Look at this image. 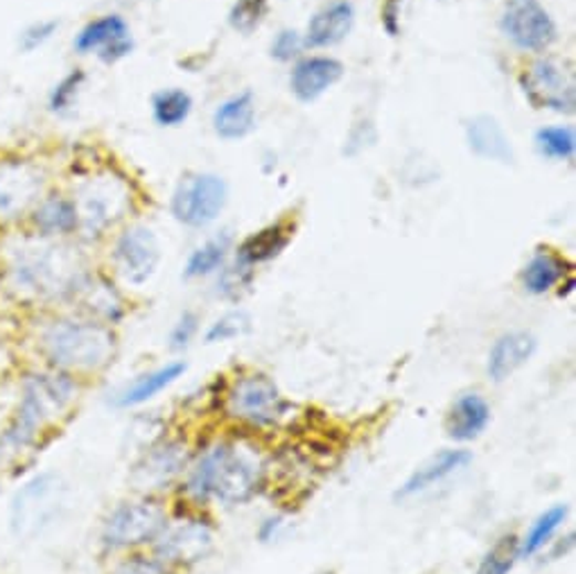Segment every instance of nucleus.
<instances>
[{"label": "nucleus", "mask_w": 576, "mask_h": 574, "mask_svg": "<svg viewBox=\"0 0 576 574\" xmlns=\"http://www.w3.org/2000/svg\"><path fill=\"white\" fill-rule=\"evenodd\" d=\"M86 272L84 255L69 240L41 238L23 227L0 236V288L19 305H66Z\"/></svg>", "instance_id": "f257e3e1"}, {"label": "nucleus", "mask_w": 576, "mask_h": 574, "mask_svg": "<svg viewBox=\"0 0 576 574\" xmlns=\"http://www.w3.org/2000/svg\"><path fill=\"white\" fill-rule=\"evenodd\" d=\"M30 344L41 367L80 376L100 374L114 364L118 337L112 326L80 312H41L30 328Z\"/></svg>", "instance_id": "f03ea898"}, {"label": "nucleus", "mask_w": 576, "mask_h": 574, "mask_svg": "<svg viewBox=\"0 0 576 574\" xmlns=\"http://www.w3.org/2000/svg\"><path fill=\"white\" fill-rule=\"evenodd\" d=\"M77 398V378L39 364L21 376L17 403L3 426L30 450L39 452L45 439L69 419Z\"/></svg>", "instance_id": "7ed1b4c3"}, {"label": "nucleus", "mask_w": 576, "mask_h": 574, "mask_svg": "<svg viewBox=\"0 0 576 574\" xmlns=\"http://www.w3.org/2000/svg\"><path fill=\"white\" fill-rule=\"evenodd\" d=\"M263 480L258 459L235 443H218L208 448L190 466L186 493L195 502H247Z\"/></svg>", "instance_id": "20e7f679"}, {"label": "nucleus", "mask_w": 576, "mask_h": 574, "mask_svg": "<svg viewBox=\"0 0 576 574\" xmlns=\"http://www.w3.org/2000/svg\"><path fill=\"white\" fill-rule=\"evenodd\" d=\"M71 197L75 199L80 216L77 236L86 242L102 240L132 208V188L127 179L109 170L84 177Z\"/></svg>", "instance_id": "39448f33"}, {"label": "nucleus", "mask_w": 576, "mask_h": 574, "mask_svg": "<svg viewBox=\"0 0 576 574\" xmlns=\"http://www.w3.org/2000/svg\"><path fill=\"white\" fill-rule=\"evenodd\" d=\"M45 166L28 154L0 156V231L21 229L48 188Z\"/></svg>", "instance_id": "423d86ee"}, {"label": "nucleus", "mask_w": 576, "mask_h": 574, "mask_svg": "<svg viewBox=\"0 0 576 574\" xmlns=\"http://www.w3.org/2000/svg\"><path fill=\"white\" fill-rule=\"evenodd\" d=\"M166 507L151 495L125 500L116 504L104 518L100 541L109 552H136L145 545H154L168 525Z\"/></svg>", "instance_id": "0eeeda50"}, {"label": "nucleus", "mask_w": 576, "mask_h": 574, "mask_svg": "<svg viewBox=\"0 0 576 574\" xmlns=\"http://www.w3.org/2000/svg\"><path fill=\"white\" fill-rule=\"evenodd\" d=\"M62 500L60 478L36 473L25 480L10 502V530L19 541H30L50 525Z\"/></svg>", "instance_id": "6e6552de"}, {"label": "nucleus", "mask_w": 576, "mask_h": 574, "mask_svg": "<svg viewBox=\"0 0 576 574\" xmlns=\"http://www.w3.org/2000/svg\"><path fill=\"white\" fill-rule=\"evenodd\" d=\"M229 199L227 181L218 175H188L179 181L170 199L172 218L188 229L213 225Z\"/></svg>", "instance_id": "1a4fd4ad"}, {"label": "nucleus", "mask_w": 576, "mask_h": 574, "mask_svg": "<svg viewBox=\"0 0 576 574\" xmlns=\"http://www.w3.org/2000/svg\"><path fill=\"white\" fill-rule=\"evenodd\" d=\"M114 272L132 288H143L161 265V244L145 225H127L112 247Z\"/></svg>", "instance_id": "9d476101"}, {"label": "nucleus", "mask_w": 576, "mask_h": 574, "mask_svg": "<svg viewBox=\"0 0 576 574\" xmlns=\"http://www.w3.org/2000/svg\"><path fill=\"white\" fill-rule=\"evenodd\" d=\"M285 400L268 376H244L233 383V387L227 394V411L233 419L253 426V428H268L283 419L285 414Z\"/></svg>", "instance_id": "9b49d317"}, {"label": "nucleus", "mask_w": 576, "mask_h": 574, "mask_svg": "<svg viewBox=\"0 0 576 574\" xmlns=\"http://www.w3.org/2000/svg\"><path fill=\"white\" fill-rule=\"evenodd\" d=\"M500 30L525 52H545L558 39V28L541 0H506Z\"/></svg>", "instance_id": "f8f14e48"}, {"label": "nucleus", "mask_w": 576, "mask_h": 574, "mask_svg": "<svg viewBox=\"0 0 576 574\" xmlns=\"http://www.w3.org/2000/svg\"><path fill=\"white\" fill-rule=\"evenodd\" d=\"M520 86L532 107L556 114L574 112V80L572 73L556 60L541 58L520 75Z\"/></svg>", "instance_id": "ddd939ff"}, {"label": "nucleus", "mask_w": 576, "mask_h": 574, "mask_svg": "<svg viewBox=\"0 0 576 574\" xmlns=\"http://www.w3.org/2000/svg\"><path fill=\"white\" fill-rule=\"evenodd\" d=\"M73 48L82 58H97L102 64L114 66L127 60L134 50V36L123 14H102L91 19L73 39Z\"/></svg>", "instance_id": "4468645a"}, {"label": "nucleus", "mask_w": 576, "mask_h": 574, "mask_svg": "<svg viewBox=\"0 0 576 574\" xmlns=\"http://www.w3.org/2000/svg\"><path fill=\"white\" fill-rule=\"evenodd\" d=\"M213 547V532L199 518L168 520V525L151 545V554L159 556L172 570L201 561Z\"/></svg>", "instance_id": "2eb2a0df"}, {"label": "nucleus", "mask_w": 576, "mask_h": 574, "mask_svg": "<svg viewBox=\"0 0 576 574\" xmlns=\"http://www.w3.org/2000/svg\"><path fill=\"white\" fill-rule=\"evenodd\" d=\"M66 305L73 312H80V315L107 326H114L125 317V301L116 290V285L107 276L97 274L93 270H88L80 279Z\"/></svg>", "instance_id": "dca6fc26"}, {"label": "nucleus", "mask_w": 576, "mask_h": 574, "mask_svg": "<svg viewBox=\"0 0 576 574\" xmlns=\"http://www.w3.org/2000/svg\"><path fill=\"white\" fill-rule=\"evenodd\" d=\"M23 229L50 240L75 238L80 231L75 199L64 190H48L32 208Z\"/></svg>", "instance_id": "f3484780"}, {"label": "nucleus", "mask_w": 576, "mask_h": 574, "mask_svg": "<svg viewBox=\"0 0 576 574\" xmlns=\"http://www.w3.org/2000/svg\"><path fill=\"white\" fill-rule=\"evenodd\" d=\"M186 466V452L177 441H161L147 450V455L134 468V484L143 493L166 489Z\"/></svg>", "instance_id": "a211bd4d"}, {"label": "nucleus", "mask_w": 576, "mask_h": 574, "mask_svg": "<svg viewBox=\"0 0 576 574\" xmlns=\"http://www.w3.org/2000/svg\"><path fill=\"white\" fill-rule=\"evenodd\" d=\"M344 77V64L335 58L314 55L299 60L290 73V91L299 102H314Z\"/></svg>", "instance_id": "6ab92c4d"}, {"label": "nucleus", "mask_w": 576, "mask_h": 574, "mask_svg": "<svg viewBox=\"0 0 576 574\" xmlns=\"http://www.w3.org/2000/svg\"><path fill=\"white\" fill-rule=\"evenodd\" d=\"M355 25V8L350 0H333L307 23L303 43L310 48H331L342 43Z\"/></svg>", "instance_id": "aec40b11"}, {"label": "nucleus", "mask_w": 576, "mask_h": 574, "mask_svg": "<svg viewBox=\"0 0 576 574\" xmlns=\"http://www.w3.org/2000/svg\"><path fill=\"white\" fill-rule=\"evenodd\" d=\"M465 143L480 159L495 164H513L515 159L506 132L489 114L473 116L465 123Z\"/></svg>", "instance_id": "412c9836"}, {"label": "nucleus", "mask_w": 576, "mask_h": 574, "mask_svg": "<svg viewBox=\"0 0 576 574\" xmlns=\"http://www.w3.org/2000/svg\"><path fill=\"white\" fill-rule=\"evenodd\" d=\"M491 424V407L480 394H463L448 411V437L463 443L478 439Z\"/></svg>", "instance_id": "4be33fe9"}, {"label": "nucleus", "mask_w": 576, "mask_h": 574, "mask_svg": "<svg viewBox=\"0 0 576 574\" xmlns=\"http://www.w3.org/2000/svg\"><path fill=\"white\" fill-rule=\"evenodd\" d=\"M536 337L525 331H513L502 335L491 353H489V376L495 383L506 380L511 374H515L522 364H527L532 355L536 353Z\"/></svg>", "instance_id": "5701e85b"}, {"label": "nucleus", "mask_w": 576, "mask_h": 574, "mask_svg": "<svg viewBox=\"0 0 576 574\" xmlns=\"http://www.w3.org/2000/svg\"><path fill=\"white\" fill-rule=\"evenodd\" d=\"M470 452L468 450H443L437 457H432L430 461H426L418 471L402 484V489L398 491V498H411L423 493L437 484H441L443 480H448L450 476H454L457 471H461L463 466L470 463Z\"/></svg>", "instance_id": "b1692460"}, {"label": "nucleus", "mask_w": 576, "mask_h": 574, "mask_svg": "<svg viewBox=\"0 0 576 574\" xmlns=\"http://www.w3.org/2000/svg\"><path fill=\"white\" fill-rule=\"evenodd\" d=\"M213 129L224 140H240L255 129V100L251 91L231 95L213 114Z\"/></svg>", "instance_id": "393cba45"}, {"label": "nucleus", "mask_w": 576, "mask_h": 574, "mask_svg": "<svg viewBox=\"0 0 576 574\" xmlns=\"http://www.w3.org/2000/svg\"><path fill=\"white\" fill-rule=\"evenodd\" d=\"M294 236V227L290 222H276L270 225L265 229H260L258 233H251L238 249V258L240 263L249 265V268H258L263 263H270L276 255H281L290 240Z\"/></svg>", "instance_id": "a878e982"}, {"label": "nucleus", "mask_w": 576, "mask_h": 574, "mask_svg": "<svg viewBox=\"0 0 576 574\" xmlns=\"http://www.w3.org/2000/svg\"><path fill=\"white\" fill-rule=\"evenodd\" d=\"M186 374V364L184 362H170L166 367H159L154 372H147L143 376H138L136 380H132L118 396H116V407L121 409H132V407H140L147 400L156 398L161 392H166L172 383H177L181 376Z\"/></svg>", "instance_id": "bb28decb"}, {"label": "nucleus", "mask_w": 576, "mask_h": 574, "mask_svg": "<svg viewBox=\"0 0 576 574\" xmlns=\"http://www.w3.org/2000/svg\"><path fill=\"white\" fill-rule=\"evenodd\" d=\"M567 274V263L565 258L549 251L541 249L532 255L530 263L522 270V285L532 294H545L554 290Z\"/></svg>", "instance_id": "cd10ccee"}, {"label": "nucleus", "mask_w": 576, "mask_h": 574, "mask_svg": "<svg viewBox=\"0 0 576 574\" xmlns=\"http://www.w3.org/2000/svg\"><path fill=\"white\" fill-rule=\"evenodd\" d=\"M192 112V97L184 88H164L151 95V118L159 127H179Z\"/></svg>", "instance_id": "c85d7f7f"}, {"label": "nucleus", "mask_w": 576, "mask_h": 574, "mask_svg": "<svg viewBox=\"0 0 576 574\" xmlns=\"http://www.w3.org/2000/svg\"><path fill=\"white\" fill-rule=\"evenodd\" d=\"M229 249H231V236L229 233H222L213 240L203 242L201 247H197L188 263L184 268V276L186 279H201V276H211L216 274L218 270L224 268V260L229 255Z\"/></svg>", "instance_id": "c756f323"}, {"label": "nucleus", "mask_w": 576, "mask_h": 574, "mask_svg": "<svg viewBox=\"0 0 576 574\" xmlns=\"http://www.w3.org/2000/svg\"><path fill=\"white\" fill-rule=\"evenodd\" d=\"M565 518H567V507H563V504L552 507L543 515H538L536 523L527 532V536L520 541V556H534L541 550H545V545H549L554 534L565 523Z\"/></svg>", "instance_id": "7c9ffc66"}, {"label": "nucleus", "mask_w": 576, "mask_h": 574, "mask_svg": "<svg viewBox=\"0 0 576 574\" xmlns=\"http://www.w3.org/2000/svg\"><path fill=\"white\" fill-rule=\"evenodd\" d=\"M86 84V73L82 69L69 71L55 86L48 93V112L52 116H69L82 95V88Z\"/></svg>", "instance_id": "2f4dec72"}, {"label": "nucleus", "mask_w": 576, "mask_h": 574, "mask_svg": "<svg viewBox=\"0 0 576 574\" xmlns=\"http://www.w3.org/2000/svg\"><path fill=\"white\" fill-rule=\"evenodd\" d=\"M536 147L552 161H569L576 152V136L572 127H543L536 132Z\"/></svg>", "instance_id": "473e14b6"}, {"label": "nucleus", "mask_w": 576, "mask_h": 574, "mask_svg": "<svg viewBox=\"0 0 576 574\" xmlns=\"http://www.w3.org/2000/svg\"><path fill=\"white\" fill-rule=\"evenodd\" d=\"M517 559H520V541L515 536H504L482 559L478 574H509Z\"/></svg>", "instance_id": "72a5a7b5"}, {"label": "nucleus", "mask_w": 576, "mask_h": 574, "mask_svg": "<svg viewBox=\"0 0 576 574\" xmlns=\"http://www.w3.org/2000/svg\"><path fill=\"white\" fill-rule=\"evenodd\" d=\"M270 0H235L229 12V25L240 34H251L265 21Z\"/></svg>", "instance_id": "f704fd0d"}, {"label": "nucleus", "mask_w": 576, "mask_h": 574, "mask_svg": "<svg viewBox=\"0 0 576 574\" xmlns=\"http://www.w3.org/2000/svg\"><path fill=\"white\" fill-rule=\"evenodd\" d=\"M60 30V21L57 19H36L32 23H28L17 39L19 52L23 55H32V52L41 50L48 41H52V36L57 34Z\"/></svg>", "instance_id": "c9c22d12"}, {"label": "nucleus", "mask_w": 576, "mask_h": 574, "mask_svg": "<svg viewBox=\"0 0 576 574\" xmlns=\"http://www.w3.org/2000/svg\"><path fill=\"white\" fill-rule=\"evenodd\" d=\"M109 574H175V570L154 554L129 552L112 567Z\"/></svg>", "instance_id": "e433bc0d"}, {"label": "nucleus", "mask_w": 576, "mask_h": 574, "mask_svg": "<svg viewBox=\"0 0 576 574\" xmlns=\"http://www.w3.org/2000/svg\"><path fill=\"white\" fill-rule=\"evenodd\" d=\"M251 281H253V268H249V265L240 263V260H235L231 268H227L222 272L218 288H220L224 299H238V296H242L249 290Z\"/></svg>", "instance_id": "4c0bfd02"}, {"label": "nucleus", "mask_w": 576, "mask_h": 574, "mask_svg": "<svg viewBox=\"0 0 576 574\" xmlns=\"http://www.w3.org/2000/svg\"><path fill=\"white\" fill-rule=\"evenodd\" d=\"M249 328V320L242 312H231V315L218 320L211 331L206 333V342L208 344H218V342H229L238 335H242Z\"/></svg>", "instance_id": "58836bf2"}, {"label": "nucleus", "mask_w": 576, "mask_h": 574, "mask_svg": "<svg viewBox=\"0 0 576 574\" xmlns=\"http://www.w3.org/2000/svg\"><path fill=\"white\" fill-rule=\"evenodd\" d=\"M303 45V36L296 30H281L272 43V58L283 64L292 62L301 55Z\"/></svg>", "instance_id": "ea45409f"}, {"label": "nucleus", "mask_w": 576, "mask_h": 574, "mask_svg": "<svg viewBox=\"0 0 576 574\" xmlns=\"http://www.w3.org/2000/svg\"><path fill=\"white\" fill-rule=\"evenodd\" d=\"M197 328H199V320H197L195 312H184L179 322L175 324L172 333H170V346L172 348H186L192 342Z\"/></svg>", "instance_id": "a19ab883"}, {"label": "nucleus", "mask_w": 576, "mask_h": 574, "mask_svg": "<svg viewBox=\"0 0 576 574\" xmlns=\"http://www.w3.org/2000/svg\"><path fill=\"white\" fill-rule=\"evenodd\" d=\"M405 0H387L385 8H383V25L385 30L396 36L400 25H398V19H400V8H402Z\"/></svg>", "instance_id": "79ce46f5"}]
</instances>
